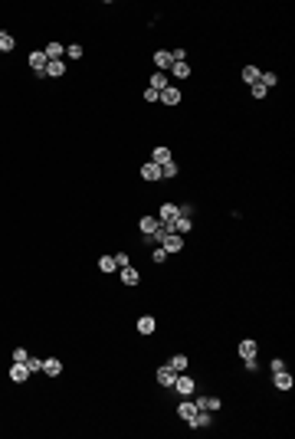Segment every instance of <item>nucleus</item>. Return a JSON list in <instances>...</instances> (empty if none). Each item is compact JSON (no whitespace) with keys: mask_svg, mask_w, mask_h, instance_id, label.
<instances>
[{"mask_svg":"<svg viewBox=\"0 0 295 439\" xmlns=\"http://www.w3.org/2000/svg\"><path fill=\"white\" fill-rule=\"evenodd\" d=\"M171 390H177L181 396H190V394L197 390V384H194V377H187V371H184V373H177V380H174V387H171Z\"/></svg>","mask_w":295,"mask_h":439,"instance_id":"1","label":"nucleus"},{"mask_svg":"<svg viewBox=\"0 0 295 439\" xmlns=\"http://www.w3.org/2000/svg\"><path fill=\"white\" fill-rule=\"evenodd\" d=\"M161 249H164L167 256H171V253H181V249H184V236H181V233H167V236L161 240Z\"/></svg>","mask_w":295,"mask_h":439,"instance_id":"2","label":"nucleus"},{"mask_svg":"<svg viewBox=\"0 0 295 439\" xmlns=\"http://www.w3.org/2000/svg\"><path fill=\"white\" fill-rule=\"evenodd\" d=\"M46 63H49V59H46V53H43V49L30 53V69L36 72V76H46Z\"/></svg>","mask_w":295,"mask_h":439,"instance_id":"3","label":"nucleus"},{"mask_svg":"<svg viewBox=\"0 0 295 439\" xmlns=\"http://www.w3.org/2000/svg\"><path fill=\"white\" fill-rule=\"evenodd\" d=\"M177 217H181V207H177V203H164V207L158 210V220H161V223H174Z\"/></svg>","mask_w":295,"mask_h":439,"instance_id":"4","label":"nucleus"},{"mask_svg":"<svg viewBox=\"0 0 295 439\" xmlns=\"http://www.w3.org/2000/svg\"><path fill=\"white\" fill-rule=\"evenodd\" d=\"M26 377H30V367H26V364H17V361H13V367H10V380H13V384H26Z\"/></svg>","mask_w":295,"mask_h":439,"instance_id":"5","label":"nucleus"},{"mask_svg":"<svg viewBox=\"0 0 295 439\" xmlns=\"http://www.w3.org/2000/svg\"><path fill=\"white\" fill-rule=\"evenodd\" d=\"M220 406H223L220 396H200V400H197V410H207V413H217Z\"/></svg>","mask_w":295,"mask_h":439,"instance_id":"6","label":"nucleus"},{"mask_svg":"<svg viewBox=\"0 0 295 439\" xmlns=\"http://www.w3.org/2000/svg\"><path fill=\"white\" fill-rule=\"evenodd\" d=\"M177 417L184 419V423H190V419L197 417V403H187V400H181V403H177Z\"/></svg>","mask_w":295,"mask_h":439,"instance_id":"7","label":"nucleus"},{"mask_svg":"<svg viewBox=\"0 0 295 439\" xmlns=\"http://www.w3.org/2000/svg\"><path fill=\"white\" fill-rule=\"evenodd\" d=\"M43 373L46 377H59V373H63V361H59V357H46L43 361Z\"/></svg>","mask_w":295,"mask_h":439,"instance_id":"8","label":"nucleus"},{"mask_svg":"<svg viewBox=\"0 0 295 439\" xmlns=\"http://www.w3.org/2000/svg\"><path fill=\"white\" fill-rule=\"evenodd\" d=\"M154 66H158V72H164V69H171V66H174V59H171V53H167V49H158V53H154Z\"/></svg>","mask_w":295,"mask_h":439,"instance_id":"9","label":"nucleus"},{"mask_svg":"<svg viewBox=\"0 0 295 439\" xmlns=\"http://www.w3.org/2000/svg\"><path fill=\"white\" fill-rule=\"evenodd\" d=\"M174 380H177V373L164 364V367H158V384L161 387H174Z\"/></svg>","mask_w":295,"mask_h":439,"instance_id":"10","label":"nucleus"},{"mask_svg":"<svg viewBox=\"0 0 295 439\" xmlns=\"http://www.w3.org/2000/svg\"><path fill=\"white\" fill-rule=\"evenodd\" d=\"M190 426L194 429H207V426H213V417H210L207 410H197V417L190 419Z\"/></svg>","mask_w":295,"mask_h":439,"instance_id":"11","label":"nucleus"},{"mask_svg":"<svg viewBox=\"0 0 295 439\" xmlns=\"http://www.w3.org/2000/svg\"><path fill=\"white\" fill-rule=\"evenodd\" d=\"M158 99L164 102V105H177V102H181V88H174V86H167L161 92V95H158Z\"/></svg>","mask_w":295,"mask_h":439,"instance_id":"12","label":"nucleus"},{"mask_svg":"<svg viewBox=\"0 0 295 439\" xmlns=\"http://www.w3.org/2000/svg\"><path fill=\"white\" fill-rule=\"evenodd\" d=\"M275 377V387H279V390H292V384H295V377L289 371H279V373H272Z\"/></svg>","mask_w":295,"mask_h":439,"instance_id":"13","label":"nucleus"},{"mask_svg":"<svg viewBox=\"0 0 295 439\" xmlns=\"http://www.w3.org/2000/svg\"><path fill=\"white\" fill-rule=\"evenodd\" d=\"M46 76H53V79L66 76V59H53V63H46Z\"/></svg>","mask_w":295,"mask_h":439,"instance_id":"14","label":"nucleus"},{"mask_svg":"<svg viewBox=\"0 0 295 439\" xmlns=\"http://www.w3.org/2000/svg\"><path fill=\"white\" fill-rule=\"evenodd\" d=\"M43 53H46V59L53 63V59H63V56H66V46H63V43H56V40H53V43L46 46Z\"/></svg>","mask_w":295,"mask_h":439,"instance_id":"15","label":"nucleus"},{"mask_svg":"<svg viewBox=\"0 0 295 439\" xmlns=\"http://www.w3.org/2000/svg\"><path fill=\"white\" fill-rule=\"evenodd\" d=\"M187 364H190V361H187V354H174V357L167 361V367H171L174 373H184V371H187Z\"/></svg>","mask_w":295,"mask_h":439,"instance_id":"16","label":"nucleus"},{"mask_svg":"<svg viewBox=\"0 0 295 439\" xmlns=\"http://www.w3.org/2000/svg\"><path fill=\"white\" fill-rule=\"evenodd\" d=\"M151 161H154L158 167H161V164H167V161H171V148L158 144V148H154V154H151Z\"/></svg>","mask_w":295,"mask_h":439,"instance_id":"17","label":"nucleus"},{"mask_svg":"<svg viewBox=\"0 0 295 439\" xmlns=\"http://www.w3.org/2000/svg\"><path fill=\"white\" fill-rule=\"evenodd\" d=\"M190 230H194V220L181 213V217L174 220V233H181V236H184V233H190Z\"/></svg>","mask_w":295,"mask_h":439,"instance_id":"18","label":"nucleus"},{"mask_svg":"<svg viewBox=\"0 0 295 439\" xmlns=\"http://www.w3.org/2000/svg\"><path fill=\"white\" fill-rule=\"evenodd\" d=\"M141 177L144 180H161V167L154 164V161H148V164L141 167Z\"/></svg>","mask_w":295,"mask_h":439,"instance_id":"19","label":"nucleus"},{"mask_svg":"<svg viewBox=\"0 0 295 439\" xmlns=\"http://www.w3.org/2000/svg\"><path fill=\"white\" fill-rule=\"evenodd\" d=\"M158 223H161L158 217H141V223H138V226H141V233H144V236H154V230H158Z\"/></svg>","mask_w":295,"mask_h":439,"instance_id":"20","label":"nucleus"},{"mask_svg":"<svg viewBox=\"0 0 295 439\" xmlns=\"http://www.w3.org/2000/svg\"><path fill=\"white\" fill-rule=\"evenodd\" d=\"M154 328H158V321H154L151 315H141V318H138V331H141V334H154Z\"/></svg>","mask_w":295,"mask_h":439,"instance_id":"21","label":"nucleus"},{"mask_svg":"<svg viewBox=\"0 0 295 439\" xmlns=\"http://www.w3.org/2000/svg\"><path fill=\"white\" fill-rule=\"evenodd\" d=\"M256 351H259V348H256V341H240V357L243 361H246V357H256Z\"/></svg>","mask_w":295,"mask_h":439,"instance_id":"22","label":"nucleus"},{"mask_svg":"<svg viewBox=\"0 0 295 439\" xmlns=\"http://www.w3.org/2000/svg\"><path fill=\"white\" fill-rule=\"evenodd\" d=\"M118 272H121V282H125V285H138V279H141L131 265H125V269H118Z\"/></svg>","mask_w":295,"mask_h":439,"instance_id":"23","label":"nucleus"},{"mask_svg":"<svg viewBox=\"0 0 295 439\" xmlns=\"http://www.w3.org/2000/svg\"><path fill=\"white\" fill-rule=\"evenodd\" d=\"M243 82H246V86H256V82H259V69L256 66H243Z\"/></svg>","mask_w":295,"mask_h":439,"instance_id":"24","label":"nucleus"},{"mask_svg":"<svg viewBox=\"0 0 295 439\" xmlns=\"http://www.w3.org/2000/svg\"><path fill=\"white\" fill-rule=\"evenodd\" d=\"M151 88L154 92H164V88H167V76H164V72H154L151 76Z\"/></svg>","mask_w":295,"mask_h":439,"instance_id":"25","label":"nucleus"},{"mask_svg":"<svg viewBox=\"0 0 295 439\" xmlns=\"http://www.w3.org/2000/svg\"><path fill=\"white\" fill-rule=\"evenodd\" d=\"M98 269H102V272H115V269H118V265H115V256H102V259H98Z\"/></svg>","mask_w":295,"mask_h":439,"instance_id":"26","label":"nucleus"},{"mask_svg":"<svg viewBox=\"0 0 295 439\" xmlns=\"http://www.w3.org/2000/svg\"><path fill=\"white\" fill-rule=\"evenodd\" d=\"M13 46H17V40H13L10 33H3V36H0V53H13Z\"/></svg>","mask_w":295,"mask_h":439,"instance_id":"27","label":"nucleus"},{"mask_svg":"<svg viewBox=\"0 0 295 439\" xmlns=\"http://www.w3.org/2000/svg\"><path fill=\"white\" fill-rule=\"evenodd\" d=\"M177 171H181V167H177L174 161H167V164H161V177H167V180H171V177H177Z\"/></svg>","mask_w":295,"mask_h":439,"instance_id":"28","label":"nucleus"},{"mask_svg":"<svg viewBox=\"0 0 295 439\" xmlns=\"http://www.w3.org/2000/svg\"><path fill=\"white\" fill-rule=\"evenodd\" d=\"M171 72H174L177 79H187V76H190V66H187V63H174V66H171Z\"/></svg>","mask_w":295,"mask_h":439,"instance_id":"29","label":"nucleus"},{"mask_svg":"<svg viewBox=\"0 0 295 439\" xmlns=\"http://www.w3.org/2000/svg\"><path fill=\"white\" fill-rule=\"evenodd\" d=\"M279 79H275V72H259V86H266V88H272Z\"/></svg>","mask_w":295,"mask_h":439,"instance_id":"30","label":"nucleus"},{"mask_svg":"<svg viewBox=\"0 0 295 439\" xmlns=\"http://www.w3.org/2000/svg\"><path fill=\"white\" fill-rule=\"evenodd\" d=\"M26 367H30V373H36V371H43V361H40V357H26Z\"/></svg>","mask_w":295,"mask_h":439,"instance_id":"31","label":"nucleus"},{"mask_svg":"<svg viewBox=\"0 0 295 439\" xmlns=\"http://www.w3.org/2000/svg\"><path fill=\"white\" fill-rule=\"evenodd\" d=\"M66 59H82V46H66Z\"/></svg>","mask_w":295,"mask_h":439,"instance_id":"32","label":"nucleus"},{"mask_svg":"<svg viewBox=\"0 0 295 439\" xmlns=\"http://www.w3.org/2000/svg\"><path fill=\"white\" fill-rule=\"evenodd\" d=\"M250 88H252V95H256V99H266V95H269V88L259 86V82H256V86H250Z\"/></svg>","mask_w":295,"mask_h":439,"instance_id":"33","label":"nucleus"},{"mask_svg":"<svg viewBox=\"0 0 295 439\" xmlns=\"http://www.w3.org/2000/svg\"><path fill=\"white\" fill-rule=\"evenodd\" d=\"M151 259H154V263H158V265H161V263H167V253H164L161 246H158V249H154V253H151Z\"/></svg>","mask_w":295,"mask_h":439,"instance_id":"34","label":"nucleus"},{"mask_svg":"<svg viewBox=\"0 0 295 439\" xmlns=\"http://www.w3.org/2000/svg\"><path fill=\"white\" fill-rule=\"evenodd\" d=\"M26 357H30L26 348H17V351H13V361H17V364H26Z\"/></svg>","mask_w":295,"mask_h":439,"instance_id":"35","label":"nucleus"},{"mask_svg":"<svg viewBox=\"0 0 295 439\" xmlns=\"http://www.w3.org/2000/svg\"><path fill=\"white\" fill-rule=\"evenodd\" d=\"M269 371H272V373H279V371H285V361H282V357H275V361H272V364H269Z\"/></svg>","mask_w":295,"mask_h":439,"instance_id":"36","label":"nucleus"},{"mask_svg":"<svg viewBox=\"0 0 295 439\" xmlns=\"http://www.w3.org/2000/svg\"><path fill=\"white\" fill-rule=\"evenodd\" d=\"M115 265H118V269H125V265H128V256H125V253H115Z\"/></svg>","mask_w":295,"mask_h":439,"instance_id":"37","label":"nucleus"},{"mask_svg":"<svg viewBox=\"0 0 295 439\" xmlns=\"http://www.w3.org/2000/svg\"><path fill=\"white\" fill-rule=\"evenodd\" d=\"M158 95H161V92H154V88H144V102H158Z\"/></svg>","mask_w":295,"mask_h":439,"instance_id":"38","label":"nucleus"},{"mask_svg":"<svg viewBox=\"0 0 295 439\" xmlns=\"http://www.w3.org/2000/svg\"><path fill=\"white\" fill-rule=\"evenodd\" d=\"M0 36H3V30H0Z\"/></svg>","mask_w":295,"mask_h":439,"instance_id":"39","label":"nucleus"}]
</instances>
